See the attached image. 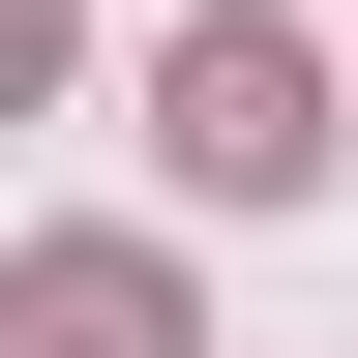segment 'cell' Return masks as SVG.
<instances>
[{
	"label": "cell",
	"instance_id": "obj_1",
	"mask_svg": "<svg viewBox=\"0 0 358 358\" xmlns=\"http://www.w3.org/2000/svg\"><path fill=\"white\" fill-rule=\"evenodd\" d=\"M150 150L209 179V209H299V179H329V60L209 0V30H179V60H150Z\"/></svg>",
	"mask_w": 358,
	"mask_h": 358
},
{
	"label": "cell",
	"instance_id": "obj_2",
	"mask_svg": "<svg viewBox=\"0 0 358 358\" xmlns=\"http://www.w3.org/2000/svg\"><path fill=\"white\" fill-rule=\"evenodd\" d=\"M30 358H179V268L150 239H60V268H30Z\"/></svg>",
	"mask_w": 358,
	"mask_h": 358
},
{
	"label": "cell",
	"instance_id": "obj_3",
	"mask_svg": "<svg viewBox=\"0 0 358 358\" xmlns=\"http://www.w3.org/2000/svg\"><path fill=\"white\" fill-rule=\"evenodd\" d=\"M30 90H60V0H0V120H30Z\"/></svg>",
	"mask_w": 358,
	"mask_h": 358
}]
</instances>
